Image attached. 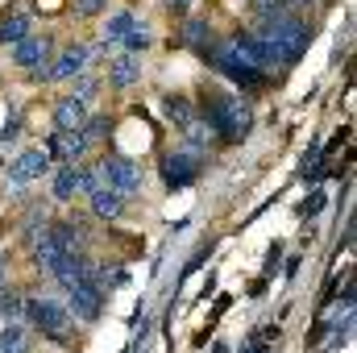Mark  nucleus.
Masks as SVG:
<instances>
[{"label":"nucleus","instance_id":"6ab92c4d","mask_svg":"<svg viewBox=\"0 0 357 353\" xmlns=\"http://www.w3.org/2000/svg\"><path fill=\"white\" fill-rule=\"evenodd\" d=\"M25 33H29V21H25V17H8V21H0V46H8V42L17 46Z\"/></svg>","mask_w":357,"mask_h":353},{"label":"nucleus","instance_id":"6e6552de","mask_svg":"<svg viewBox=\"0 0 357 353\" xmlns=\"http://www.w3.org/2000/svg\"><path fill=\"white\" fill-rule=\"evenodd\" d=\"M84 67H88V46H67L50 71H38V80H42V84H46V80H71V75H79Z\"/></svg>","mask_w":357,"mask_h":353},{"label":"nucleus","instance_id":"f3484780","mask_svg":"<svg viewBox=\"0 0 357 353\" xmlns=\"http://www.w3.org/2000/svg\"><path fill=\"white\" fill-rule=\"evenodd\" d=\"M25 345H29V337H25V329L17 320L8 329H0V353H25Z\"/></svg>","mask_w":357,"mask_h":353},{"label":"nucleus","instance_id":"7ed1b4c3","mask_svg":"<svg viewBox=\"0 0 357 353\" xmlns=\"http://www.w3.org/2000/svg\"><path fill=\"white\" fill-rule=\"evenodd\" d=\"M208 54H212V67H216L220 75L237 80L241 88H258V84H262V71H258V67H254L237 46H233V42H220V46H212Z\"/></svg>","mask_w":357,"mask_h":353},{"label":"nucleus","instance_id":"39448f33","mask_svg":"<svg viewBox=\"0 0 357 353\" xmlns=\"http://www.w3.org/2000/svg\"><path fill=\"white\" fill-rule=\"evenodd\" d=\"M25 312H29V320L46 333V337H54V341H63L67 333H71V316H67V308L59 303V299H29L25 303Z\"/></svg>","mask_w":357,"mask_h":353},{"label":"nucleus","instance_id":"9b49d317","mask_svg":"<svg viewBox=\"0 0 357 353\" xmlns=\"http://www.w3.org/2000/svg\"><path fill=\"white\" fill-rule=\"evenodd\" d=\"M91 212L104 216V220H116V216L125 212V195L112 191V187H96V191H91Z\"/></svg>","mask_w":357,"mask_h":353},{"label":"nucleus","instance_id":"412c9836","mask_svg":"<svg viewBox=\"0 0 357 353\" xmlns=\"http://www.w3.org/2000/svg\"><path fill=\"white\" fill-rule=\"evenodd\" d=\"M133 80H137V63H133V59H116V63H112V84H116V88H129Z\"/></svg>","mask_w":357,"mask_h":353},{"label":"nucleus","instance_id":"ddd939ff","mask_svg":"<svg viewBox=\"0 0 357 353\" xmlns=\"http://www.w3.org/2000/svg\"><path fill=\"white\" fill-rule=\"evenodd\" d=\"M46 50H50L46 38H21V42L13 46V63H17V67H38V63L46 59Z\"/></svg>","mask_w":357,"mask_h":353},{"label":"nucleus","instance_id":"1a4fd4ad","mask_svg":"<svg viewBox=\"0 0 357 353\" xmlns=\"http://www.w3.org/2000/svg\"><path fill=\"white\" fill-rule=\"evenodd\" d=\"M46 171H50V154H46V150H25V154L8 167V179H13V183H29V179L46 175Z\"/></svg>","mask_w":357,"mask_h":353},{"label":"nucleus","instance_id":"393cba45","mask_svg":"<svg viewBox=\"0 0 357 353\" xmlns=\"http://www.w3.org/2000/svg\"><path fill=\"white\" fill-rule=\"evenodd\" d=\"M104 129H108V117H91V121L84 125V129H79V133H84L88 142H100V137H104Z\"/></svg>","mask_w":357,"mask_h":353},{"label":"nucleus","instance_id":"c85d7f7f","mask_svg":"<svg viewBox=\"0 0 357 353\" xmlns=\"http://www.w3.org/2000/svg\"><path fill=\"white\" fill-rule=\"evenodd\" d=\"M0 283H4V258H0Z\"/></svg>","mask_w":357,"mask_h":353},{"label":"nucleus","instance_id":"423d86ee","mask_svg":"<svg viewBox=\"0 0 357 353\" xmlns=\"http://www.w3.org/2000/svg\"><path fill=\"white\" fill-rule=\"evenodd\" d=\"M96 175H100L104 187H112V191H121V195H133V191L142 187V167H133V163H129V158H121V154L100 158Z\"/></svg>","mask_w":357,"mask_h":353},{"label":"nucleus","instance_id":"5701e85b","mask_svg":"<svg viewBox=\"0 0 357 353\" xmlns=\"http://www.w3.org/2000/svg\"><path fill=\"white\" fill-rule=\"evenodd\" d=\"M21 312H25V295H8V291H4V295H0V316L17 320Z\"/></svg>","mask_w":357,"mask_h":353},{"label":"nucleus","instance_id":"2eb2a0df","mask_svg":"<svg viewBox=\"0 0 357 353\" xmlns=\"http://www.w3.org/2000/svg\"><path fill=\"white\" fill-rule=\"evenodd\" d=\"M63 258H67V250H63L59 241H50V237H42V241L33 246V262H38V270H46V274H54Z\"/></svg>","mask_w":357,"mask_h":353},{"label":"nucleus","instance_id":"f03ea898","mask_svg":"<svg viewBox=\"0 0 357 353\" xmlns=\"http://www.w3.org/2000/svg\"><path fill=\"white\" fill-rule=\"evenodd\" d=\"M204 121L220 133V137H229V142H241L245 133H250V108H245V100L241 96H212L208 104H204Z\"/></svg>","mask_w":357,"mask_h":353},{"label":"nucleus","instance_id":"f8f14e48","mask_svg":"<svg viewBox=\"0 0 357 353\" xmlns=\"http://www.w3.org/2000/svg\"><path fill=\"white\" fill-rule=\"evenodd\" d=\"M229 42H233V46H237V50H241L254 67H258V71H262L266 63H274V59H270V50H266V42H262L258 33H233Z\"/></svg>","mask_w":357,"mask_h":353},{"label":"nucleus","instance_id":"dca6fc26","mask_svg":"<svg viewBox=\"0 0 357 353\" xmlns=\"http://www.w3.org/2000/svg\"><path fill=\"white\" fill-rule=\"evenodd\" d=\"M79 191V167H63L54 175V200H71Z\"/></svg>","mask_w":357,"mask_h":353},{"label":"nucleus","instance_id":"9d476101","mask_svg":"<svg viewBox=\"0 0 357 353\" xmlns=\"http://www.w3.org/2000/svg\"><path fill=\"white\" fill-rule=\"evenodd\" d=\"M50 150H59V154L67 158V167H75V163L84 158V150H88V137H84L79 129H63V133L50 142Z\"/></svg>","mask_w":357,"mask_h":353},{"label":"nucleus","instance_id":"f257e3e1","mask_svg":"<svg viewBox=\"0 0 357 353\" xmlns=\"http://www.w3.org/2000/svg\"><path fill=\"white\" fill-rule=\"evenodd\" d=\"M258 38L266 42V50H270V59H274V63H295V59L303 54V46L312 42V29H307L299 17H291V13H287V17L270 21Z\"/></svg>","mask_w":357,"mask_h":353},{"label":"nucleus","instance_id":"c756f323","mask_svg":"<svg viewBox=\"0 0 357 353\" xmlns=\"http://www.w3.org/2000/svg\"><path fill=\"white\" fill-rule=\"evenodd\" d=\"M299 4H307V0H299Z\"/></svg>","mask_w":357,"mask_h":353},{"label":"nucleus","instance_id":"20e7f679","mask_svg":"<svg viewBox=\"0 0 357 353\" xmlns=\"http://www.w3.org/2000/svg\"><path fill=\"white\" fill-rule=\"evenodd\" d=\"M100 312H104V287H100V278L88 274L84 283H75V287H67V316H75V320H100Z\"/></svg>","mask_w":357,"mask_h":353},{"label":"nucleus","instance_id":"4be33fe9","mask_svg":"<svg viewBox=\"0 0 357 353\" xmlns=\"http://www.w3.org/2000/svg\"><path fill=\"white\" fill-rule=\"evenodd\" d=\"M167 117H171V121H178L183 129L191 125V108H187V100H183V96H167Z\"/></svg>","mask_w":357,"mask_h":353},{"label":"nucleus","instance_id":"aec40b11","mask_svg":"<svg viewBox=\"0 0 357 353\" xmlns=\"http://www.w3.org/2000/svg\"><path fill=\"white\" fill-rule=\"evenodd\" d=\"M208 33H212V29H208V21H187V29H183V38H187L195 50H204V54H208V46H212V42H208Z\"/></svg>","mask_w":357,"mask_h":353},{"label":"nucleus","instance_id":"cd10ccee","mask_svg":"<svg viewBox=\"0 0 357 353\" xmlns=\"http://www.w3.org/2000/svg\"><path fill=\"white\" fill-rule=\"evenodd\" d=\"M167 4H171V8H187V4H191V0H167Z\"/></svg>","mask_w":357,"mask_h":353},{"label":"nucleus","instance_id":"0eeeda50","mask_svg":"<svg viewBox=\"0 0 357 353\" xmlns=\"http://www.w3.org/2000/svg\"><path fill=\"white\" fill-rule=\"evenodd\" d=\"M195 175H199V158H195V154L178 150V154H167V158H162V179H167V187H187Z\"/></svg>","mask_w":357,"mask_h":353},{"label":"nucleus","instance_id":"b1692460","mask_svg":"<svg viewBox=\"0 0 357 353\" xmlns=\"http://www.w3.org/2000/svg\"><path fill=\"white\" fill-rule=\"evenodd\" d=\"M121 42H125L129 50H146V46H150V29H146V25H133V29H129Z\"/></svg>","mask_w":357,"mask_h":353},{"label":"nucleus","instance_id":"a878e982","mask_svg":"<svg viewBox=\"0 0 357 353\" xmlns=\"http://www.w3.org/2000/svg\"><path fill=\"white\" fill-rule=\"evenodd\" d=\"M104 4H108V0H75V13H79V17H91V13H100Z\"/></svg>","mask_w":357,"mask_h":353},{"label":"nucleus","instance_id":"4468645a","mask_svg":"<svg viewBox=\"0 0 357 353\" xmlns=\"http://www.w3.org/2000/svg\"><path fill=\"white\" fill-rule=\"evenodd\" d=\"M54 125L59 129H79L84 125V100L79 96H63L54 104Z\"/></svg>","mask_w":357,"mask_h":353},{"label":"nucleus","instance_id":"bb28decb","mask_svg":"<svg viewBox=\"0 0 357 353\" xmlns=\"http://www.w3.org/2000/svg\"><path fill=\"white\" fill-rule=\"evenodd\" d=\"M79 187H84V191H96V187H100V175H96V171H84V167H79Z\"/></svg>","mask_w":357,"mask_h":353},{"label":"nucleus","instance_id":"a211bd4d","mask_svg":"<svg viewBox=\"0 0 357 353\" xmlns=\"http://www.w3.org/2000/svg\"><path fill=\"white\" fill-rule=\"evenodd\" d=\"M133 25H137L133 13H116V17H108V25H104V42H121Z\"/></svg>","mask_w":357,"mask_h":353}]
</instances>
